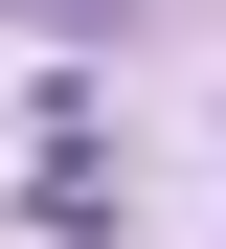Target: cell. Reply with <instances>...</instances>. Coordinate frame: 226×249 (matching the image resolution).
<instances>
[{
    "instance_id": "obj_1",
    "label": "cell",
    "mask_w": 226,
    "mask_h": 249,
    "mask_svg": "<svg viewBox=\"0 0 226 249\" xmlns=\"http://www.w3.org/2000/svg\"><path fill=\"white\" fill-rule=\"evenodd\" d=\"M23 204H45V227H113V136H90V113H68V136L23 159Z\"/></svg>"
},
{
    "instance_id": "obj_2",
    "label": "cell",
    "mask_w": 226,
    "mask_h": 249,
    "mask_svg": "<svg viewBox=\"0 0 226 249\" xmlns=\"http://www.w3.org/2000/svg\"><path fill=\"white\" fill-rule=\"evenodd\" d=\"M0 23H45V46H113V23H136V0H0Z\"/></svg>"
}]
</instances>
